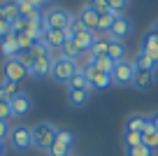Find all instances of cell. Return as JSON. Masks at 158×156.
Returning a JSON list of instances; mask_svg holds the SVG:
<instances>
[{"instance_id": "1", "label": "cell", "mask_w": 158, "mask_h": 156, "mask_svg": "<svg viewBox=\"0 0 158 156\" xmlns=\"http://www.w3.org/2000/svg\"><path fill=\"white\" fill-rule=\"evenodd\" d=\"M77 70H81L77 65V61L74 58H54V63H51V79L58 84H70V79L77 75Z\"/></svg>"}, {"instance_id": "2", "label": "cell", "mask_w": 158, "mask_h": 156, "mask_svg": "<svg viewBox=\"0 0 158 156\" xmlns=\"http://www.w3.org/2000/svg\"><path fill=\"white\" fill-rule=\"evenodd\" d=\"M30 131H33V147L49 151V147L56 142V133H58V128L51 126V124H47V121H42V124H35Z\"/></svg>"}, {"instance_id": "3", "label": "cell", "mask_w": 158, "mask_h": 156, "mask_svg": "<svg viewBox=\"0 0 158 156\" xmlns=\"http://www.w3.org/2000/svg\"><path fill=\"white\" fill-rule=\"evenodd\" d=\"M7 137H10V145H12L14 151H28L33 147V131L28 126H23V124L14 126Z\"/></svg>"}, {"instance_id": "4", "label": "cell", "mask_w": 158, "mask_h": 156, "mask_svg": "<svg viewBox=\"0 0 158 156\" xmlns=\"http://www.w3.org/2000/svg\"><path fill=\"white\" fill-rule=\"evenodd\" d=\"M42 19H44V26H47V28L65 30L70 24H72L74 16L70 14L68 10H63V7H51V10H47L44 14H42Z\"/></svg>"}, {"instance_id": "5", "label": "cell", "mask_w": 158, "mask_h": 156, "mask_svg": "<svg viewBox=\"0 0 158 156\" xmlns=\"http://www.w3.org/2000/svg\"><path fill=\"white\" fill-rule=\"evenodd\" d=\"M135 79V63L133 61H116L112 70V82L118 84V86H133Z\"/></svg>"}, {"instance_id": "6", "label": "cell", "mask_w": 158, "mask_h": 156, "mask_svg": "<svg viewBox=\"0 0 158 156\" xmlns=\"http://www.w3.org/2000/svg\"><path fill=\"white\" fill-rule=\"evenodd\" d=\"M86 72V77H89V86H91V91H102V89H107V86H112V75H105V72H100L98 68H95L93 63H89L86 68H81Z\"/></svg>"}, {"instance_id": "7", "label": "cell", "mask_w": 158, "mask_h": 156, "mask_svg": "<svg viewBox=\"0 0 158 156\" xmlns=\"http://www.w3.org/2000/svg\"><path fill=\"white\" fill-rule=\"evenodd\" d=\"M2 75H5V79L21 82V79L28 77V70H26V65L21 63L19 58H7L5 63H2Z\"/></svg>"}, {"instance_id": "8", "label": "cell", "mask_w": 158, "mask_h": 156, "mask_svg": "<svg viewBox=\"0 0 158 156\" xmlns=\"http://www.w3.org/2000/svg\"><path fill=\"white\" fill-rule=\"evenodd\" d=\"M130 33H133V21L126 19V16H118V19L112 24V28L107 30V37L109 40H116V42H123Z\"/></svg>"}, {"instance_id": "9", "label": "cell", "mask_w": 158, "mask_h": 156, "mask_svg": "<svg viewBox=\"0 0 158 156\" xmlns=\"http://www.w3.org/2000/svg\"><path fill=\"white\" fill-rule=\"evenodd\" d=\"M10 105H12V117H26L33 110V98L26 91H21V93L10 98Z\"/></svg>"}, {"instance_id": "10", "label": "cell", "mask_w": 158, "mask_h": 156, "mask_svg": "<svg viewBox=\"0 0 158 156\" xmlns=\"http://www.w3.org/2000/svg\"><path fill=\"white\" fill-rule=\"evenodd\" d=\"M133 86L139 89V91H151L156 86V72L153 70H135Z\"/></svg>"}, {"instance_id": "11", "label": "cell", "mask_w": 158, "mask_h": 156, "mask_svg": "<svg viewBox=\"0 0 158 156\" xmlns=\"http://www.w3.org/2000/svg\"><path fill=\"white\" fill-rule=\"evenodd\" d=\"M77 21L81 26H84L86 30H98V21H100V14L93 10V7H89V5H84L81 7V12H79V16H77Z\"/></svg>"}, {"instance_id": "12", "label": "cell", "mask_w": 158, "mask_h": 156, "mask_svg": "<svg viewBox=\"0 0 158 156\" xmlns=\"http://www.w3.org/2000/svg\"><path fill=\"white\" fill-rule=\"evenodd\" d=\"M42 40L47 42V47H49V49H60L70 37H68V33H65V30L47 28V30H44V35H42Z\"/></svg>"}, {"instance_id": "13", "label": "cell", "mask_w": 158, "mask_h": 156, "mask_svg": "<svg viewBox=\"0 0 158 156\" xmlns=\"http://www.w3.org/2000/svg\"><path fill=\"white\" fill-rule=\"evenodd\" d=\"M51 63H54V58L51 56H42V58H35L33 61V68H30V77L40 79V77H47V75L51 72Z\"/></svg>"}, {"instance_id": "14", "label": "cell", "mask_w": 158, "mask_h": 156, "mask_svg": "<svg viewBox=\"0 0 158 156\" xmlns=\"http://www.w3.org/2000/svg\"><path fill=\"white\" fill-rule=\"evenodd\" d=\"M72 40L77 42L79 51L84 54V51H91V47H93V42H95V33H93V30H86V28H79Z\"/></svg>"}, {"instance_id": "15", "label": "cell", "mask_w": 158, "mask_h": 156, "mask_svg": "<svg viewBox=\"0 0 158 156\" xmlns=\"http://www.w3.org/2000/svg\"><path fill=\"white\" fill-rule=\"evenodd\" d=\"M139 51L149 54V56L158 63V37H156V33H153V30H149V33L144 35L142 44H139Z\"/></svg>"}, {"instance_id": "16", "label": "cell", "mask_w": 158, "mask_h": 156, "mask_svg": "<svg viewBox=\"0 0 158 156\" xmlns=\"http://www.w3.org/2000/svg\"><path fill=\"white\" fill-rule=\"evenodd\" d=\"M89 98H91V91H86V89H68V102L72 105V107L86 105Z\"/></svg>"}, {"instance_id": "17", "label": "cell", "mask_w": 158, "mask_h": 156, "mask_svg": "<svg viewBox=\"0 0 158 156\" xmlns=\"http://www.w3.org/2000/svg\"><path fill=\"white\" fill-rule=\"evenodd\" d=\"M0 51H2V56L5 58H19V42H16V37L14 35H10L7 40H2L0 42Z\"/></svg>"}, {"instance_id": "18", "label": "cell", "mask_w": 158, "mask_h": 156, "mask_svg": "<svg viewBox=\"0 0 158 156\" xmlns=\"http://www.w3.org/2000/svg\"><path fill=\"white\" fill-rule=\"evenodd\" d=\"M147 124H149V117H144V114H130V117H128V121H126V131H133V133H144Z\"/></svg>"}, {"instance_id": "19", "label": "cell", "mask_w": 158, "mask_h": 156, "mask_svg": "<svg viewBox=\"0 0 158 156\" xmlns=\"http://www.w3.org/2000/svg\"><path fill=\"white\" fill-rule=\"evenodd\" d=\"M133 63H135V70H153V72H156V68H158V63L149 54H144V51H139V54L135 56Z\"/></svg>"}, {"instance_id": "20", "label": "cell", "mask_w": 158, "mask_h": 156, "mask_svg": "<svg viewBox=\"0 0 158 156\" xmlns=\"http://www.w3.org/2000/svg\"><path fill=\"white\" fill-rule=\"evenodd\" d=\"M107 56L114 61V63H116V61H123V58H126V44H123V42H116V40H109Z\"/></svg>"}, {"instance_id": "21", "label": "cell", "mask_w": 158, "mask_h": 156, "mask_svg": "<svg viewBox=\"0 0 158 156\" xmlns=\"http://www.w3.org/2000/svg\"><path fill=\"white\" fill-rule=\"evenodd\" d=\"M142 145H147L151 151L158 149V131L151 124H147V128H144V133H142Z\"/></svg>"}, {"instance_id": "22", "label": "cell", "mask_w": 158, "mask_h": 156, "mask_svg": "<svg viewBox=\"0 0 158 156\" xmlns=\"http://www.w3.org/2000/svg\"><path fill=\"white\" fill-rule=\"evenodd\" d=\"M107 49H109V37H95L93 47H91V56H93V58L107 56Z\"/></svg>"}, {"instance_id": "23", "label": "cell", "mask_w": 158, "mask_h": 156, "mask_svg": "<svg viewBox=\"0 0 158 156\" xmlns=\"http://www.w3.org/2000/svg\"><path fill=\"white\" fill-rule=\"evenodd\" d=\"M2 12H5V19L10 21H16L19 19V2H16V0H5V2H2Z\"/></svg>"}, {"instance_id": "24", "label": "cell", "mask_w": 158, "mask_h": 156, "mask_svg": "<svg viewBox=\"0 0 158 156\" xmlns=\"http://www.w3.org/2000/svg\"><path fill=\"white\" fill-rule=\"evenodd\" d=\"M68 89H86V91H91V86H89V77H86L84 70H77V75L70 79Z\"/></svg>"}, {"instance_id": "25", "label": "cell", "mask_w": 158, "mask_h": 156, "mask_svg": "<svg viewBox=\"0 0 158 156\" xmlns=\"http://www.w3.org/2000/svg\"><path fill=\"white\" fill-rule=\"evenodd\" d=\"M60 51V58H77L81 51H79V47H77V42L74 40H68V42L63 44V47L58 49Z\"/></svg>"}, {"instance_id": "26", "label": "cell", "mask_w": 158, "mask_h": 156, "mask_svg": "<svg viewBox=\"0 0 158 156\" xmlns=\"http://www.w3.org/2000/svg\"><path fill=\"white\" fill-rule=\"evenodd\" d=\"M121 14H116V12H112L109 10L107 14H100V21H98V30H102V33H107L109 28H112V24L118 19Z\"/></svg>"}, {"instance_id": "27", "label": "cell", "mask_w": 158, "mask_h": 156, "mask_svg": "<svg viewBox=\"0 0 158 156\" xmlns=\"http://www.w3.org/2000/svg\"><path fill=\"white\" fill-rule=\"evenodd\" d=\"M93 65L100 70V72H105V75H112V70H114V61L109 58V56H100V58H93Z\"/></svg>"}, {"instance_id": "28", "label": "cell", "mask_w": 158, "mask_h": 156, "mask_svg": "<svg viewBox=\"0 0 158 156\" xmlns=\"http://www.w3.org/2000/svg\"><path fill=\"white\" fill-rule=\"evenodd\" d=\"M70 149H72V147H68L65 142L56 140L54 145L49 147V151H47V154H49V156H72V154H70Z\"/></svg>"}, {"instance_id": "29", "label": "cell", "mask_w": 158, "mask_h": 156, "mask_svg": "<svg viewBox=\"0 0 158 156\" xmlns=\"http://www.w3.org/2000/svg\"><path fill=\"white\" fill-rule=\"evenodd\" d=\"M123 145L128 147V149H133V147L142 145V133H133V131H126V133H123Z\"/></svg>"}, {"instance_id": "30", "label": "cell", "mask_w": 158, "mask_h": 156, "mask_svg": "<svg viewBox=\"0 0 158 156\" xmlns=\"http://www.w3.org/2000/svg\"><path fill=\"white\" fill-rule=\"evenodd\" d=\"M56 140H60V142H65L68 147H72V145H74V133L70 131V128H58V133H56Z\"/></svg>"}, {"instance_id": "31", "label": "cell", "mask_w": 158, "mask_h": 156, "mask_svg": "<svg viewBox=\"0 0 158 156\" xmlns=\"http://www.w3.org/2000/svg\"><path fill=\"white\" fill-rule=\"evenodd\" d=\"M86 5L93 7L98 14H107V12H109V0H89Z\"/></svg>"}, {"instance_id": "32", "label": "cell", "mask_w": 158, "mask_h": 156, "mask_svg": "<svg viewBox=\"0 0 158 156\" xmlns=\"http://www.w3.org/2000/svg\"><path fill=\"white\" fill-rule=\"evenodd\" d=\"M12 35V24L7 19H0V42H2V40H7Z\"/></svg>"}, {"instance_id": "33", "label": "cell", "mask_w": 158, "mask_h": 156, "mask_svg": "<svg viewBox=\"0 0 158 156\" xmlns=\"http://www.w3.org/2000/svg\"><path fill=\"white\" fill-rule=\"evenodd\" d=\"M128 156H151V149L147 145H137L133 149H128Z\"/></svg>"}, {"instance_id": "34", "label": "cell", "mask_w": 158, "mask_h": 156, "mask_svg": "<svg viewBox=\"0 0 158 156\" xmlns=\"http://www.w3.org/2000/svg\"><path fill=\"white\" fill-rule=\"evenodd\" d=\"M2 84H5V89H7V96H16V93H21V89H19V82H12V79H2Z\"/></svg>"}, {"instance_id": "35", "label": "cell", "mask_w": 158, "mask_h": 156, "mask_svg": "<svg viewBox=\"0 0 158 156\" xmlns=\"http://www.w3.org/2000/svg\"><path fill=\"white\" fill-rule=\"evenodd\" d=\"M10 117H12V105H10V100H0V119H2V121H7Z\"/></svg>"}, {"instance_id": "36", "label": "cell", "mask_w": 158, "mask_h": 156, "mask_svg": "<svg viewBox=\"0 0 158 156\" xmlns=\"http://www.w3.org/2000/svg\"><path fill=\"white\" fill-rule=\"evenodd\" d=\"M126 2H128V0H109V10L118 14V12H121V10L126 7Z\"/></svg>"}, {"instance_id": "37", "label": "cell", "mask_w": 158, "mask_h": 156, "mask_svg": "<svg viewBox=\"0 0 158 156\" xmlns=\"http://www.w3.org/2000/svg\"><path fill=\"white\" fill-rule=\"evenodd\" d=\"M10 131H12V128H10V124L0 119V140H2V142H5V137L10 135Z\"/></svg>"}, {"instance_id": "38", "label": "cell", "mask_w": 158, "mask_h": 156, "mask_svg": "<svg viewBox=\"0 0 158 156\" xmlns=\"http://www.w3.org/2000/svg\"><path fill=\"white\" fill-rule=\"evenodd\" d=\"M0 100H10V96H7V89H5V84L0 82Z\"/></svg>"}, {"instance_id": "39", "label": "cell", "mask_w": 158, "mask_h": 156, "mask_svg": "<svg viewBox=\"0 0 158 156\" xmlns=\"http://www.w3.org/2000/svg\"><path fill=\"white\" fill-rule=\"evenodd\" d=\"M149 124H151L153 128L158 131V114H153V117H149Z\"/></svg>"}, {"instance_id": "40", "label": "cell", "mask_w": 158, "mask_h": 156, "mask_svg": "<svg viewBox=\"0 0 158 156\" xmlns=\"http://www.w3.org/2000/svg\"><path fill=\"white\" fill-rule=\"evenodd\" d=\"M30 2H33V5H35V7H37V10H40V7L44 5V2H51V0H30Z\"/></svg>"}, {"instance_id": "41", "label": "cell", "mask_w": 158, "mask_h": 156, "mask_svg": "<svg viewBox=\"0 0 158 156\" xmlns=\"http://www.w3.org/2000/svg\"><path fill=\"white\" fill-rule=\"evenodd\" d=\"M0 156H5V142L0 140Z\"/></svg>"}, {"instance_id": "42", "label": "cell", "mask_w": 158, "mask_h": 156, "mask_svg": "<svg viewBox=\"0 0 158 156\" xmlns=\"http://www.w3.org/2000/svg\"><path fill=\"white\" fill-rule=\"evenodd\" d=\"M151 30H153V33H156V37H158V21H156V24H153V28H151Z\"/></svg>"}, {"instance_id": "43", "label": "cell", "mask_w": 158, "mask_h": 156, "mask_svg": "<svg viewBox=\"0 0 158 156\" xmlns=\"http://www.w3.org/2000/svg\"><path fill=\"white\" fill-rule=\"evenodd\" d=\"M0 19H5V12H2V2H0Z\"/></svg>"}]
</instances>
